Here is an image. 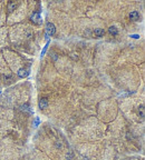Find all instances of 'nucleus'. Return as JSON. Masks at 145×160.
Wrapping results in <instances>:
<instances>
[{"mask_svg": "<svg viewBox=\"0 0 145 160\" xmlns=\"http://www.w3.org/2000/svg\"><path fill=\"white\" fill-rule=\"evenodd\" d=\"M30 20H32V22L35 23V25H40V23L43 22V19H41V16H40L39 12H34L32 14V17H30Z\"/></svg>", "mask_w": 145, "mask_h": 160, "instance_id": "nucleus-1", "label": "nucleus"}, {"mask_svg": "<svg viewBox=\"0 0 145 160\" xmlns=\"http://www.w3.org/2000/svg\"><path fill=\"white\" fill-rule=\"evenodd\" d=\"M46 31H47V34L48 36H54L55 32H56V27H55L54 23L48 22L47 26H46Z\"/></svg>", "mask_w": 145, "mask_h": 160, "instance_id": "nucleus-2", "label": "nucleus"}, {"mask_svg": "<svg viewBox=\"0 0 145 160\" xmlns=\"http://www.w3.org/2000/svg\"><path fill=\"white\" fill-rule=\"evenodd\" d=\"M38 107L40 109H46L48 107V99L47 98H41L39 100V102H38Z\"/></svg>", "mask_w": 145, "mask_h": 160, "instance_id": "nucleus-3", "label": "nucleus"}, {"mask_svg": "<svg viewBox=\"0 0 145 160\" xmlns=\"http://www.w3.org/2000/svg\"><path fill=\"white\" fill-rule=\"evenodd\" d=\"M130 19L133 20V21H137V20H139V18H141V14H139V11H136V10H134V11H132L131 14H130Z\"/></svg>", "mask_w": 145, "mask_h": 160, "instance_id": "nucleus-4", "label": "nucleus"}, {"mask_svg": "<svg viewBox=\"0 0 145 160\" xmlns=\"http://www.w3.org/2000/svg\"><path fill=\"white\" fill-rule=\"evenodd\" d=\"M94 34L96 37H103V36L105 34V30L103 28H96L94 30Z\"/></svg>", "mask_w": 145, "mask_h": 160, "instance_id": "nucleus-5", "label": "nucleus"}, {"mask_svg": "<svg viewBox=\"0 0 145 160\" xmlns=\"http://www.w3.org/2000/svg\"><path fill=\"white\" fill-rule=\"evenodd\" d=\"M28 70H26V69H19V70H18V72H17V74L18 76H19L20 78H25V77H27V76H28Z\"/></svg>", "mask_w": 145, "mask_h": 160, "instance_id": "nucleus-6", "label": "nucleus"}, {"mask_svg": "<svg viewBox=\"0 0 145 160\" xmlns=\"http://www.w3.org/2000/svg\"><path fill=\"white\" fill-rule=\"evenodd\" d=\"M108 32H109L111 34H113V36H117L118 30H117V28L115 26H111L109 28H108Z\"/></svg>", "mask_w": 145, "mask_h": 160, "instance_id": "nucleus-7", "label": "nucleus"}, {"mask_svg": "<svg viewBox=\"0 0 145 160\" xmlns=\"http://www.w3.org/2000/svg\"><path fill=\"white\" fill-rule=\"evenodd\" d=\"M17 3L16 2H9V5H8V11L9 12H12L15 10V9L17 8Z\"/></svg>", "mask_w": 145, "mask_h": 160, "instance_id": "nucleus-8", "label": "nucleus"}, {"mask_svg": "<svg viewBox=\"0 0 145 160\" xmlns=\"http://www.w3.org/2000/svg\"><path fill=\"white\" fill-rule=\"evenodd\" d=\"M139 114L142 119H144L145 114H144V106H143V105H141V106L139 107Z\"/></svg>", "mask_w": 145, "mask_h": 160, "instance_id": "nucleus-9", "label": "nucleus"}, {"mask_svg": "<svg viewBox=\"0 0 145 160\" xmlns=\"http://www.w3.org/2000/svg\"><path fill=\"white\" fill-rule=\"evenodd\" d=\"M73 157H74V156H73V152H68V154H66V159L67 160H73Z\"/></svg>", "mask_w": 145, "mask_h": 160, "instance_id": "nucleus-10", "label": "nucleus"}, {"mask_svg": "<svg viewBox=\"0 0 145 160\" xmlns=\"http://www.w3.org/2000/svg\"><path fill=\"white\" fill-rule=\"evenodd\" d=\"M21 110L23 111H29V106L28 105H23V106H21Z\"/></svg>", "mask_w": 145, "mask_h": 160, "instance_id": "nucleus-11", "label": "nucleus"}, {"mask_svg": "<svg viewBox=\"0 0 145 160\" xmlns=\"http://www.w3.org/2000/svg\"><path fill=\"white\" fill-rule=\"evenodd\" d=\"M48 43H49V42H47V45H46V46H45V47H44V49H43V52H41V57H43L44 54H45L46 50H47V47H48Z\"/></svg>", "mask_w": 145, "mask_h": 160, "instance_id": "nucleus-12", "label": "nucleus"}, {"mask_svg": "<svg viewBox=\"0 0 145 160\" xmlns=\"http://www.w3.org/2000/svg\"><path fill=\"white\" fill-rule=\"evenodd\" d=\"M57 145H56V147H57V148H62V145H60V142H58V141H57Z\"/></svg>", "mask_w": 145, "mask_h": 160, "instance_id": "nucleus-13", "label": "nucleus"}, {"mask_svg": "<svg viewBox=\"0 0 145 160\" xmlns=\"http://www.w3.org/2000/svg\"><path fill=\"white\" fill-rule=\"evenodd\" d=\"M132 38H135V39H137V38H139V34H133V36H131Z\"/></svg>", "mask_w": 145, "mask_h": 160, "instance_id": "nucleus-14", "label": "nucleus"}]
</instances>
